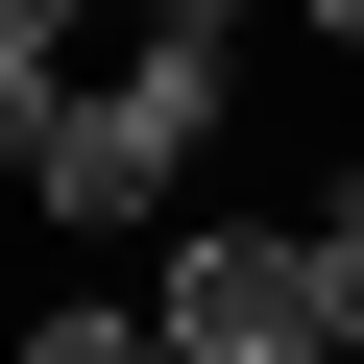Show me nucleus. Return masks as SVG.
<instances>
[{
	"label": "nucleus",
	"instance_id": "obj_1",
	"mask_svg": "<svg viewBox=\"0 0 364 364\" xmlns=\"http://www.w3.org/2000/svg\"><path fill=\"white\" fill-rule=\"evenodd\" d=\"M219 122H243V25H122V49L73 73V122L0 170V195H25V219H73V243H122V219H170V195H195V146H219Z\"/></svg>",
	"mask_w": 364,
	"mask_h": 364
},
{
	"label": "nucleus",
	"instance_id": "obj_2",
	"mask_svg": "<svg viewBox=\"0 0 364 364\" xmlns=\"http://www.w3.org/2000/svg\"><path fill=\"white\" fill-rule=\"evenodd\" d=\"M146 316H170V364H340L316 340V219H170Z\"/></svg>",
	"mask_w": 364,
	"mask_h": 364
},
{
	"label": "nucleus",
	"instance_id": "obj_3",
	"mask_svg": "<svg viewBox=\"0 0 364 364\" xmlns=\"http://www.w3.org/2000/svg\"><path fill=\"white\" fill-rule=\"evenodd\" d=\"M97 49H122V0H0V170L73 122V73H97Z\"/></svg>",
	"mask_w": 364,
	"mask_h": 364
},
{
	"label": "nucleus",
	"instance_id": "obj_4",
	"mask_svg": "<svg viewBox=\"0 0 364 364\" xmlns=\"http://www.w3.org/2000/svg\"><path fill=\"white\" fill-rule=\"evenodd\" d=\"M0 364H170V316H122V291H73V316H25Z\"/></svg>",
	"mask_w": 364,
	"mask_h": 364
},
{
	"label": "nucleus",
	"instance_id": "obj_5",
	"mask_svg": "<svg viewBox=\"0 0 364 364\" xmlns=\"http://www.w3.org/2000/svg\"><path fill=\"white\" fill-rule=\"evenodd\" d=\"M316 340L364 364V170H340V195H316Z\"/></svg>",
	"mask_w": 364,
	"mask_h": 364
},
{
	"label": "nucleus",
	"instance_id": "obj_6",
	"mask_svg": "<svg viewBox=\"0 0 364 364\" xmlns=\"http://www.w3.org/2000/svg\"><path fill=\"white\" fill-rule=\"evenodd\" d=\"M267 25H316V49H364V0H267Z\"/></svg>",
	"mask_w": 364,
	"mask_h": 364
}]
</instances>
